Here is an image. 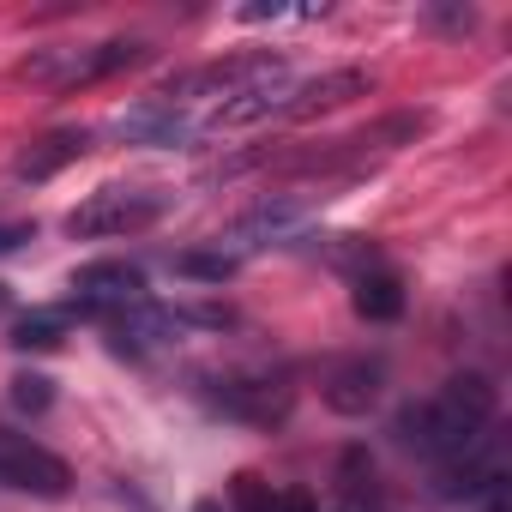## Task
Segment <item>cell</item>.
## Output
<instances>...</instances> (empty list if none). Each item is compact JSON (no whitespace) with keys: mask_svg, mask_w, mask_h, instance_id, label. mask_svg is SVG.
Segmentation results:
<instances>
[{"mask_svg":"<svg viewBox=\"0 0 512 512\" xmlns=\"http://www.w3.org/2000/svg\"><path fill=\"white\" fill-rule=\"evenodd\" d=\"M145 61V43H91V49H73V43H61V49H37L31 61H25V79H37V85H55V91H73V85H97V79H109V73H121V67H139Z\"/></svg>","mask_w":512,"mask_h":512,"instance_id":"obj_1","label":"cell"},{"mask_svg":"<svg viewBox=\"0 0 512 512\" xmlns=\"http://www.w3.org/2000/svg\"><path fill=\"white\" fill-rule=\"evenodd\" d=\"M169 211V193H133V187H103L85 205L67 211V235L79 241H109V235H139Z\"/></svg>","mask_w":512,"mask_h":512,"instance_id":"obj_2","label":"cell"},{"mask_svg":"<svg viewBox=\"0 0 512 512\" xmlns=\"http://www.w3.org/2000/svg\"><path fill=\"white\" fill-rule=\"evenodd\" d=\"M398 440L422 458H464L476 440H482V422H470L452 398H428V404H410L398 410Z\"/></svg>","mask_w":512,"mask_h":512,"instance_id":"obj_3","label":"cell"},{"mask_svg":"<svg viewBox=\"0 0 512 512\" xmlns=\"http://www.w3.org/2000/svg\"><path fill=\"white\" fill-rule=\"evenodd\" d=\"M284 79V61L278 55H235V61H211V67H193V73H181L169 91H163V103H187V97H241V91H260V85H278Z\"/></svg>","mask_w":512,"mask_h":512,"instance_id":"obj_4","label":"cell"},{"mask_svg":"<svg viewBox=\"0 0 512 512\" xmlns=\"http://www.w3.org/2000/svg\"><path fill=\"white\" fill-rule=\"evenodd\" d=\"M308 217H314V199H302V193H272V199H260V205H247V211L217 235V253L241 260V253L266 247V241H290Z\"/></svg>","mask_w":512,"mask_h":512,"instance_id":"obj_5","label":"cell"},{"mask_svg":"<svg viewBox=\"0 0 512 512\" xmlns=\"http://www.w3.org/2000/svg\"><path fill=\"white\" fill-rule=\"evenodd\" d=\"M0 482H13V488H25V494L55 500V494H67L73 470H67L49 446H37L31 434H7V428H0Z\"/></svg>","mask_w":512,"mask_h":512,"instance_id":"obj_6","label":"cell"},{"mask_svg":"<svg viewBox=\"0 0 512 512\" xmlns=\"http://www.w3.org/2000/svg\"><path fill=\"white\" fill-rule=\"evenodd\" d=\"M73 296H79V308H133V302H145V272L127 260H97V266L73 272Z\"/></svg>","mask_w":512,"mask_h":512,"instance_id":"obj_7","label":"cell"},{"mask_svg":"<svg viewBox=\"0 0 512 512\" xmlns=\"http://www.w3.org/2000/svg\"><path fill=\"white\" fill-rule=\"evenodd\" d=\"M368 91H374V79H368L362 67L320 73V79H308V85H296V91H290L284 121H314V115H326V109H338V103H356V97H368Z\"/></svg>","mask_w":512,"mask_h":512,"instance_id":"obj_8","label":"cell"},{"mask_svg":"<svg viewBox=\"0 0 512 512\" xmlns=\"http://www.w3.org/2000/svg\"><path fill=\"white\" fill-rule=\"evenodd\" d=\"M211 404L223 416H241V422H284L290 410V386L284 380H223L211 392Z\"/></svg>","mask_w":512,"mask_h":512,"instance_id":"obj_9","label":"cell"},{"mask_svg":"<svg viewBox=\"0 0 512 512\" xmlns=\"http://www.w3.org/2000/svg\"><path fill=\"white\" fill-rule=\"evenodd\" d=\"M109 338H115V350H121V356H151V350H163V344H175V338H181V314L133 302V308H121V320L109 326Z\"/></svg>","mask_w":512,"mask_h":512,"instance_id":"obj_10","label":"cell"},{"mask_svg":"<svg viewBox=\"0 0 512 512\" xmlns=\"http://www.w3.org/2000/svg\"><path fill=\"white\" fill-rule=\"evenodd\" d=\"M115 133H121V139H133V145H187V139H193V121H187L175 103L145 97L139 109H127V115L115 121Z\"/></svg>","mask_w":512,"mask_h":512,"instance_id":"obj_11","label":"cell"},{"mask_svg":"<svg viewBox=\"0 0 512 512\" xmlns=\"http://www.w3.org/2000/svg\"><path fill=\"white\" fill-rule=\"evenodd\" d=\"M380 386H386V368L362 356V362L332 368V380H326V404H332L338 416H368V410L380 404Z\"/></svg>","mask_w":512,"mask_h":512,"instance_id":"obj_12","label":"cell"},{"mask_svg":"<svg viewBox=\"0 0 512 512\" xmlns=\"http://www.w3.org/2000/svg\"><path fill=\"white\" fill-rule=\"evenodd\" d=\"M85 151H91V133H85V127H61V133L37 139V145L13 163V175H19V181H49V175H61L67 163H79Z\"/></svg>","mask_w":512,"mask_h":512,"instance_id":"obj_13","label":"cell"},{"mask_svg":"<svg viewBox=\"0 0 512 512\" xmlns=\"http://www.w3.org/2000/svg\"><path fill=\"white\" fill-rule=\"evenodd\" d=\"M350 302H356V314H362V320L386 326V320H398V314H404V284H398L392 272H356Z\"/></svg>","mask_w":512,"mask_h":512,"instance_id":"obj_14","label":"cell"},{"mask_svg":"<svg viewBox=\"0 0 512 512\" xmlns=\"http://www.w3.org/2000/svg\"><path fill=\"white\" fill-rule=\"evenodd\" d=\"M73 326V308H37L13 326V350H55Z\"/></svg>","mask_w":512,"mask_h":512,"instance_id":"obj_15","label":"cell"},{"mask_svg":"<svg viewBox=\"0 0 512 512\" xmlns=\"http://www.w3.org/2000/svg\"><path fill=\"white\" fill-rule=\"evenodd\" d=\"M229 494H235L241 512H278V488L266 476H253V470H235L229 476Z\"/></svg>","mask_w":512,"mask_h":512,"instance_id":"obj_16","label":"cell"},{"mask_svg":"<svg viewBox=\"0 0 512 512\" xmlns=\"http://www.w3.org/2000/svg\"><path fill=\"white\" fill-rule=\"evenodd\" d=\"M175 272H181V278H205V284H223V278L235 272V260H229V253H181V260H175Z\"/></svg>","mask_w":512,"mask_h":512,"instance_id":"obj_17","label":"cell"},{"mask_svg":"<svg viewBox=\"0 0 512 512\" xmlns=\"http://www.w3.org/2000/svg\"><path fill=\"white\" fill-rule=\"evenodd\" d=\"M13 404L31 410V416H43V410L55 404V380H49V374H19V380H13Z\"/></svg>","mask_w":512,"mask_h":512,"instance_id":"obj_18","label":"cell"},{"mask_svg":"<svg viewBox=\"0 0 512 512\" xmlns=\"http://www.w3.org/2000/svg\"><path fill=\"white\" fill-rule=\"evenodd\" d=\"M25 241H31V229H25V223H0V253H19Z\"/></svg>","mask_w":512,"mask_h":512,"instance_id":"obj_19","label":"cell"},{"mask_svg":"<svg viewBox=\"0 0 512 512\" xmlns=\"http://www.w3.org/2000/svg\"><path fill=\"white\" fill-rule=\"evenodd\" d=\"M278 512H314V494L308 488H290V494H278Z\"/></svg>","mask_w":512,"mask_h":512,"instance_id":"obj_20","label":"cell"},{"mask_svg":"<svg viewBox=\"0 0 512 512\" xmlns=\"http://www.w3.org/2000/svg\"><path fill=\"white\" fill-rule=\"evenodd\" d=\"M284 7H278V0H253V7H241V19H278Z\"/></svg>","mask_w":512,"mask_h":512,"instance_id":"obj_21","label":"cell"},{"mask_svg":"<svg viewBox=\"0 0 512 512\" xmlns=\"http://www.w3.org/2000/svg\"><path fill=\"white\" fill-rule=\"evenodd\" d=\"M193 512H223V500H199V506H193Z\"/></svg>","mask_w":512,"mask_h":512,"instance_id":"obj_22","label":"cell"},{"mask_svg":"<svg viewBox=\"0 0 512 512\" xmlns=\"http://www.w3.org/2000/svg\"><path fill=\"white\" fill-rule=\"evenodd\" d=\"M0 308H7V284H0Z\"/></svg>","mask_w":512,"mask_h":512,"instance_id":"obj_23","label":"cell"}]
</instances>
